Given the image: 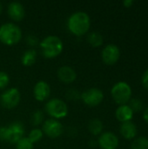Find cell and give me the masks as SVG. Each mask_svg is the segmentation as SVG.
Returning <instances> with one entry per match:
<instances>
[{
	"label": "cell",
	"instance_id": "obj_25",
	"mask_svg": "<svg viewBox=\"0 0 148 149\" xmlns=\"http://www.w3.org/2000/svg\"><path fill=\"white\" fill-rule=\"evenodd\" d=\"M9 75L4 72H0V89H3L9 84Z\"/></svg>",
	"mask_w": 148,
	"mask_h": 149
},
{
	"label": "cell",
	"instance_id": "obj_19",
	"mask_svg": "<svg viewBox=\"0 0 148 149\" xmlns=\"http://www.w3.org/2000/svg\"><path fill=\"white\" fill-rule=\"evenodd\" d=\"M87 41L93 47H99L103 44V37L98 31H92L89 33L87 37Z\"/></svg>",
	"mask_w": 148,
	"mask_h": 149
},
{
	"label": "cell",
	"instance_id": "obj_30",
	"mask_svg": "<svg viewBox=\"0 0 148 149\" xmlns=\"http://www.w3.org/2000/svg\"><path fill=\"white\" fill-rule=\"evenodd\" d=\"M133 3H134V1L133 0H125V1H123V4L126 8L131 7Z\"/></svg>",
	"mask_w": 148,
	"mask_h": 149
},
{
	"label": "cell",
	"instance_id": "obj_6",
	"mask_svg": "<svg viewBox=\"0 0 148 149\" xmlns=\"http://www.w3.org/2000/svg\"><path fill=\"white\" fill-rule=\"evenodd\" d=\"M20 101V93L15 88L11 87L4 91L0 96L1 105L5 108H13L17 106Z\"/></svg>",
	"mask_w": 148,
	"mask_h": 149
},
{
	"label": "cell",
	"instance_id": "obj_31",
	"mask_svg": "<svg viewBox=\"0 0 148 149\" xmlns=\"http://www.w3.org/2000/svg\"><path fill=\"white\" fill-rule=\"evenodd\" d=\"M143 119L145 120L146 122L148 123V107L144 111V113H143Z\"/></svg>",
	"mask_w": 148,
	"mask_h": 149
},
{
	"label": "cell",
	"instance_id": "obj_5",
	"mask_svg": "<svg viewBox=\"0 0 148 149\" xmlns=\"http://www.w3.org/2000/svg\"><path fill=\"white\" fill-rule=\"evenodd\" d=\"M45 111L54 119H61L67 115L68 107L66 104L59 99H51L45 105Z\"/></svg>",
	"mask_w": 148,
	"mask_h": 149
},
{
	"label": "cell",
	"instance_id": "obj_23",
	"mask_svg": "<svg viewBox=\"0 0 148 149\" xmlns=\"http://www.w3.org/2000/svg\"><path fill=\"white\" fill-rule=\"evenodd\" d=\"M17 149H33V143L25 137H23L17 143Z\"/></svg>",
	"mask_w": 148,
	"mask_h": 149
},
{
	"label": "cell",
	"instance_id": "obj_12",
	"mask_svg": "<svg viewBox=\"0 0 148 149\" xmlns=\"http://www.w3.org/2000/svg\"><path fill=\"white\" fill-rule=\"evenodd\" d=\"M33 93H34V97L37 100L44 101L46 99H48V97L50 96L51 88L48 83H46L45 81L40 80L35 85Z\"/></svg>",
	"mask_w": 148,
	"mask_h": 149
},
{
	"label": "cell",
	"instance_id": "obj_13",
	"mask_svg": "<svg viewBox=\"0 0 148 149\" xmlns=\"http://www.w3.org/2000/svg\"><path fill=\"white\" fill-rule=\"evenodd\" d=\"M8 14L15 21H20L24 17V8L19 2H10L8 5Z\"/></svg>",
	"mask_w": 148,
	"mask_h": 149
},
{
	"label": "cell",
	"instance_id": "obj_10",
	"mask_svg": "<svg viewBox=\"0 0 148 149\" xmlns=\"http://www.w3.org/2000/svg\"><path fill=\"white\" fill-rule=\"evenodd\" d=\"M42 131L50 138H57L62 134L63 126L58 120L49 119L44 122Z\"/></svg>",
	"mask_w": 148,
	"mask_h": 149
},
{
	"label": "cell",
	"instance_id": "obj_21",
	"mask_svg": "<svg viewBox=\"0 0 148 149\" xmlns=\"http://www.w3.org/2000/svg\"><path fill=\"white\" fill-rule=\"evenodd\" d=\"M128 106L133 113H139L143 109V102L139 98H133L129 100Z\"/></svg>",
	"mask_w": 148,
	"mask_h": 149
},
{
	"label": "cell",
	"instance_id": "obj_7",
	"mask_svg": "<svg viewBox=\"0 0 148 149\" xmlns=\"http://www.w3.org/2000/svg\"><path fill=\"white\" fill-rule=\"evenodd\" d=\"M80 99L87 106L96 107L102 102L104 99V93L99 88H89L81 93Z\"/></svg>",
	"mask_w": 148,
	"mask_h": 149
},
{
	"label": "cell",
	"instance_id": "obj_11",
	"mask_svg": "<svg viewBox=\"0 0 148 149\" xmlns=\"http://www.w3.org/2000/svg\"><path fill=\"white\" fill-rule=\"evenodd\" d=\"M98 142L102 149H116L119 146V138L112 132H105L100 134Z\"/></svg>",
	"mask_w": 148,
	"mask_h": 149
},
{
	"label": "cell",
	"instance_id": "obj_22",
	"mask_svg": "<svg viewBox=\"0 0 148 149\" xmlns=\"http://www.w3.org/2000/svg\"><path fill=\"white\" fill-rule=\"evenodd\" d=\"M42 137H43V131L39 128H34L31 131L28 139L32 143H35V142L39 141L42 139Z\"/></svg>",
	"mask_w": 148,
	"mask_h": 149
},
{
	"label": "cell",
	"instance_id": "obj_27",
	"mask_svg": "<svg viewBox=\"0 0 148 149\" xmlns=\"http://www.w3.org/2000/svg\"><path fill=\"white\" fill-rule=\"evenodd\" d=\"M26 42L29 45L31 46H35L38 45V39L36 36L31 34V35H28L26 37Z\"/></svg>",
	"mask_w": 148,
	"mask_h": 149
},
{
	"label": "cell",
	"instance_id": "obj_17",
	"mask_svg": "<svg viewBox=\"0 0 148 149\" xmlns=\"http://www.w3.org/2000/svg\"><path fill=\"white\" fill-rule=\"evenodd\" d=\"M37 58V52L34 49H29L27 51H25L22 56V64L24 65L29 66L35 63Z\"/></svg>",
	"mask_w": 148,
	"mask_h": 149
},
{
	"label": "cell",
	"instance_id": "obj_4",
	"mask_svg": "<svg viewBox=\"0 0 148 149\" xmlns=\"http://www.w3.org/2000/svg\"><path fill=\"white\" fill-rule=\"evenodd\" d=\"M111 94L114 101L120 105H126L131 100L132 87L126 81H119L113 85Z\"/></svg>",
	"mask_w": 148,
	"mask_h": 149
},
{
	"label": "cell",
	"instance_id": "obj_16",
	"mask_svg": "<svg viewBox=\"0 0 148 149\" xmlns=\"http://www.w3.org/2000/svg\"><path fill=\"white\" fill-rule=\"evenodd\" d=\"M133 114L134 113L133 112V110L130 108V107L127 104L119 106V107L116 109V112H115V116L117 120L122 123L132 121Z\"/></svg>",
	"mask_w": 148,
	"mask_h": 149
},
{
	"label": "cell",
	"instance_id": "obj_20",
	"mask_svg": "<svg viewBox=\"0 0 148 149\" xmlns=\"http://www.w3.org/2000/svg\"><path fill=\"white\" fill-rule=\"evenodd\" d=\"M132 149H148V138L140 136L135 138L131 145Z\"/></svg>",
	"mask_w": 148,
	"mask_h": 149
},
{
	"label": "cell",
	"instance_id": "obj_32",
	"mask_svg": "<svg viewBox=\"0 0 148 149\" xmlns=\"http://www.w3.org/2000/svg\"><path fill=\"white\" fill-rule=\"evenodd\" d=\"M1 11H2V3L0 2V13H1Z\"/></svg>",
	"mask_w": 148,
	"mask_h": 149
},
{
	"label": "cell",
	"instance_id": "obj_3",
	"mask_svg": "<svg viewBox=\"0 0 148 149\" xmlns=\"http://www.w3.org/2000/svg\"><path fill=\"white\" fill-rule=\"evenodd\" d=\"M22 37L21 29L13 23H6L0 27V40L5 45L17 44Z\"/></svg>",
	"mask_w": 148,
	"mask_h": 149
},
{
	"label": "cell",
	"instance_id": "obj_28",
	"mask_svg": "<svg viewBox=\"0 0 148 149\" xmlns=\"http://www.w3.org/2000/svg\"><path fill=\"white\" fill-rule=\"evenodd\" d=\"M141 83L145 89L148 90V69H147L141 77Z\"/></svg>",
	"mask_w": 148,
	"mask_h": 149
},
{
	"label": "cell",
	"instance_id": "obj_29",
	"mask_svg": "<svg viewBox=\"0 0 148 149\" xmlns=\"http://www.w3.org/2000/svg\"><path fill=\"white\" fill-rule=\"evenodd\" d=\"M0 141H6V127H0Z\"/></svg>",
	"mask_w": 148,
	"mask_h": 149
},
{
	"label": "cell",
	"instance_id": "obj_14",
	"mask_svg": "<svg viewBox=\"0 0 148 149\" xmlns=\"http://www.w3.org/2000/svg\"><path fill=\"white\" fill-rule=\"evenodd\" d=\"M58 77L62 82L69 84L76 79L77 74L73 68L68 65H64L58 70Z\"/></svg>",
	"mask_w": 148,
	"mask_h": 149
},
{
	"label": "cell",
	"instance_id": "obj_2",
	"mask_svg": "<svg viewBox=\"0 0 148 149\" xmlns=\"http://www.w3.org/2000/svg\"><path fill=\"white\" fill-rule=\"evenodd\" d=\"M42 52L45 58H55L59 55L63 50V42L54 35H50L44 38L40 42Z\"/></svg>",
	"mask_w": 148,
	"mask_h": 149
},
{
	"label": "cell",
	"instance_id": "obj_8",
	"mask_svg": "<svg viewBox=\"0 0 148 149\" xmlns=\"http://www.w3.org/2000/svg\"><path fill=\"white\" fill-rule=\"evenodd\" d=\"M24 134V125L19 121H15L6 127V141L10 143H17L21 140Z\"/></svg>",
	"mask_w": 148,
	"mask_h": 149
},
{
	"label": "cell",
	"instance_id": "obj_9",
	"mask_svg": "<svg viewBox=\"0 0 148 149\" xmlns=\"http://www.w3.org/2000/svg\"><path fill=\"white\" fill-rule=\"evenodd\" d=\"M102 60L105 64L112 65L118 62L120 57V48L113 44H109L106 45L101 53Z\"/></svg>",
	"mask_w": 148,
	"mask_h": 149
},
{
	"label": "cell",
	"instance_id": "obj_24",
	"mask_svg": "<svg viewBox=\"0 0 148 149\" xmlns=\"http://www.w3.org/2000/svg\"><path fill=\"white\" fill-rule=\"evenodd\" d=\"M44 113L41 110H37L33 113L31 116V123L33 126H38L43 122Z\"/></svg>",
	"mask_w": 148,
	"mask_h": 149
},
{
	"label": "cell",
	"instance_id": "obj_15",
	"mask_svg": "<svg viewBox=\"0 0 148 149\" xmlns=\"http://www.w3.org/2000/svg\"><path fill=\"white\" fill-rule=\"evenodd\" d=\"M120 134L126 140H133L135 139L138 134V129L136 125L133 121H127L121 124L120 127Z\"/></svg>",
	"mask_w": 148,
	"mask_h": 149
},
{
	"label": "cell",
	"instance_id": "obj_26",
	"mask_svg": "<svg viewBox=\"0 0 148 149\" xmlns=\"http://www.w3.org/2000/svg\"><path fill=\"white\" fill-rule=\"evenodd\" d=\"M66 96L70 100H78L80 98L81 94H79V93L75 89H70V90H68Z\"/></svg>",
	"mask_w": 148,
	"mask_h": 149
},
{
	"label": "cell",
	"instance_id": "obj_1",
	"mask_svg": "<svg viewBox=\"0 0 148 149\" xmlns=\"http://www.w3.org/2000/svg\"><path fill=\"white\" fill-rule=\"evenodd\" d=\"M69 30L75 35L80 36L86 33L91 25L89 15L85 11H76L72 14L67 22Z\"/></svg>",
	"mask_w": 148,
	"mask_h": 149
},
{
	"label": "cell",
	"instance_id": "obj_18",
	"mask_svg": "<svg viewBox=\"0 0 148 149\" xmlns=\"http://www.w3.org/2000/svg\"><path fill=\"white\" fill-rule=\"evenodd\" d=\"M88 128L93 135H99L103 130V123L99 119H92L88 124Z\"/></svg>",
	"mask_w": 148,
	"mask_h": 149
}]
</instances>
